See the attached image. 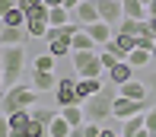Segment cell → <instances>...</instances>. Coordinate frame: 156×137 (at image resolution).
Masks as SVG:
<instances>
[{"label":"cell","mask_w":156,"mask_h":137,"mask_svg":"<svg viewBox=\"0 0 156 137\" xmlns=\"http://www.w3.org/2000/svg\"><path fill=\"white\" fill-rule=\"evenodd\" d=\"M83 134H86V137H99V134H102V124H99V121H83Z\"/></svg>","instance_id":"cell-31"},{"label":"cell","mask_w":156,"mask_h":137,"mask_svg":"<svg viewBox=\"0 0 156 137\" xmlns=\"http://www.w3.org/2000/svg\"><path fill=\"white\" fill-rule=\"evenodd\" d=\"M102 86H105V77H102V80H86V77H76V96H80V102L93 99Z\"/></svg>","instance_id":"cell-11"},{"label":"cell","mask_w":156,"mask_h":137,"mask_svg":"<svg viewBox=\"0 0 156 137\" xmlns=\"http://www.w3.org/2000/svg\"><path fill=\"white\" fill-rule=\"evenodd\" d=\"M105 48H108V51L115 54L118 61H127V54L137 48V38H134V35H124V32H115V38H112Z\"/></svg>","instance_id":"cell-6"},{"label":"cell","mask_w":156,"mask_h":137,"mask_svg":"<svg viewBox=\"0 0 156 137\" xmlns=\"http://www.w3.org/2000/svg\"><path fill=\"white\" fill-rule=\"evenodd\" d=\"M70 16H67V6H51L48 10V26H67Z\"/></svg>","instance_id":"cell-27"},{"label":"cell","mask_w":156,"mask_h":137,"mask_svg":"<svg viewBox=\"0 0 156 137\" xmlns=\"http://www.w3.org/2000/svg\"><path fill=\"white\" fill-rule=\"evenodd\" d=\"M134 137H150V131H147V128H144V131H137Z\"/></svg>","instance_id":"cell-44"},{"label":"cell","mask_w":156,"mask_h":137,"mask_svg":"<svg viewBox=\"0 0 156 137\" xmlns=\"http://www.w3.org/2000/svg\"><path fill=\"white\" fill-rule=\"evenodd\" d=\"M70 131H73V128L64 121V115H58V118L51 121V128H48V137H70Z\"/></svg>","instance_id":"cell-26"},{"label":"cell","mask_w":156,"mask_h":137,"mask_svg":"<svg viewBox=\"0 0 156 137\" xmlns=\"http://www.w3.org/2000/svg\"><path fill=\"white\" fill-rule=\"evenodd\" d=\"M144 128H147V112H137V115L121 121V137H134L137 131H144Z\"/></svg>","instance_id":"cell-14"},{"label":"cell","mask_w":156,"mask_h":137,"mask_svg":"<svg viewBox=\"0 0 156 137\" xmlns=\"http://www.w3.org/2000/svg\"><path fill=\"white\" fill-rule=\"evenodd\" d=\"M147 131L156 134V109H147Z\"/></svg>","instance_id":"cell-36"},{"label":"cell","mask_w":156,"mask_h":137,"mask_svg":"<svg viewBox=\"0 0 156 137\" xmlns=\"http://www.w3.org/2000/svg\"><path fill=\"white\" fill-rule=\"evenodd\" d=\"M26 38H29V32H26V29L3 26V32H0V45H3V48H10V45H23Z\"/></svg>","instance_id":"cell-16"},{"label":"cell","mask_w":156,"mask_h":137,"mask_svg":"<svg viewBox=\"0 0 156 137\" xmlns=\"http://www.w3.org/2000/svg\"><path fill=\"white\" fill-rule=\"evenodd\" d=\"M38 3H45V0H16V6H19V10H26V13H32Z\"/></svg>","instance_id":"cell-34"},{"label":"cell","mask_w":156,"mask_h":137,"mask_svg":"<svg viewBox=\"0 0 156 137\" xmlns=\"http://www.w3.org/2000/svg\"><path fill=\"white\" fill-rule=\"evenodd\" d=\"M153 61H156V48H153Z\"/></svg>","instance_id":"cell-48"},{"label":"cell","mask_w":156,"mask_h":137,"mask_svg":"<svg viewBox=\"0 0 156 137\" xmlns=\"http://www.w3.org/2000/svg\"><path fill=\"white\" fill-rule=\"evenodd\" d=\"M73 13H76V19H80V26H93V23H99V6H96V0H83Z\"/></svg>","instance_id":"cell-12"},{"label":"cell","mask_w":156,"mask_h":137,"mask_svg":"<svg viewBox=\"0 0 156 137\" xmlns=\"http://www.w3.org/2000/svg\"><path fill=\"white\" fill-rule=\"evenodd\" d=\"M6 118H10V128H13V131H26L29 121H32V109H19V112L6 115Z\"/></svg>","instance_id":"cell-21"},{"label":"cell","mask_w":156,"mask_h":137,"mask_svg":"<svg viewBox=\"0 0 156 137\" xmlns=\"http://www.w3.org/2000/svg\"><path fill=\"white\" fill-rule=\"evenodd\" d=\"M26 134H29V137H48V128L45 124H38V121H29V128H26Z\"/></svg>","instance_id":"cell-30"},{"label":"cell","mask_w":156,"mask_h":137,"mask_svg":"<svg viewBox=\"0 0 156 137\" xmlns=\"http://www.w3.org/2000/svg\"><path fill=\"white\" fill-rule=\"evenodd\" d=\"M118 96H124V99H134V102H144L147 99V86L140 83V80H127L118 86Z\"/></svg>","instance_id":"cell-13"},{"label":"cell","mask_w":156,"mask_h":137,"mask_svg":"<svg viewBox=\"0 0 156 137\" xmlns=\"http://www.w3.org/2000/svg\"><path fill=\"white\" fill-rule=\"evenodd\" d=\"M70 61H73L76 77H86V80H102V77H105V67H102L99 51H73Z\"/></svg>","instance_id":"cell-4"},{"label":"cell","mask_w":156,"mask_h":137,"mask_svg":"<svg viewBox=\"0 0 156 137\" xmlns=\"http://www.w3.org/2000/svg\"><path fill=\"white\" fill-rule=\"evenodd\" d=\"M147 16H156V0H153L150 6H147Z\"/></svg>","instance_id":"cell-39"},{"label":"cell","mask_w":156,"mask_h":137,"mask_svg":"<svg viewBox=\"0 0 156 137\" xmlns=\"http://www.w3.org/2000/svg\"><path fill=\"white\" fill-rule=\"evenodd\" d=\"M99 137H118L115 131H108V128H102V134H99Z\"/></svg>","instance_id":"cell-41"},{"label":"cell","mask_w":156,"mask_h":137,"mask_svg":"<svg viewBox=\"0 0 156 137\" xmlns=\"http://www.w3.org/2000/svg\"><path fill=\"white\" fill-rule=\"evenodd\" d=\"M70 137H86V134H83V128H73V131H70Z\"/></svg>","instance_id":"cell-40"},{"label":"cell","mask_w":156,"mask_h":137,"mask_svg":"<svg viewBox=\"0 0 156 137\" xmlns=\"http://www.w3.org/2000/svg\"><path fill=\"white\" fill-rule=\"evenodd\" d=\"M137 48H144V51H153V48H156V35H140V38H137Z\"/></svg>","instance_id":"cell-33"},{"label":"cell","mask_w":156,"mask_h":137,"mask_svg":"<svg viewBox=\"0 0 156 137\" xmlns=\"http://www.w3.org/2000/svg\"><path fill=\"white\" fill-rule=\"evenodd\" d=\"M137 112H147V102H134V99L118 96V99H115V105H112V118H118V121L131 118V115H137Z\"/></svg>","instance_id":"cell-7"},{"label":"cell","mask_w":156,"mask_h":137,"mask_svg":"<svg viewBox=\"0 0 156 137\" xmlns=\"http://www.w3.org/2000/svg\"><path fill=\"white\" fill-rule=\"evenodd\" d=\"M48 51L54 57H61V54H73V48H70V38L58 35V38H48Z\"/></svg>","instance_id":"cell-24"},{"label":"cell","mask_w":156,"mask_h":137,"mask_svg":"<svg viewBox=\"0 0 156 137\" xmlns=\"http://www.w3.org/2000/svg\"><path fill=\"white\" fill-rule=\"evenodd\" d=\"M89 32V38L96 41V45H108L112 38H115V32H118V26H112V23H105V19H99V23L93 26H83Z\"/></svg>","instance_id":"cell-9"},{"label":"cell","mask_w":156,"mask_h":137,"mask_svg":"<svg viewBox=\"0 0 156 137\" xmlns=\"http://www.w3.org/2000/svg\"><path fill=\"white\" fill-rule=\"evenodd\" d=\"M10 6H13V3H10V0H0V19H3V13H6V10H10Z\"/></svg>","instance_id":"cell-37"},{"label":"cell","mask_w":156,"mask_h":137,"mask_svg":"<svg viewBox=\"0 0 156 137\" xmlns=\"http://www.w3.org/2000/svg\"><path fill=\"white\" fill-rule=\"evenodd\" d=\"M96 6H99V19H105V23H112V26H118L124 19L121 0H96Z\"/></svg>","instance_id":"cell-8"},{"label":"cell","mask_w":156,"mask_h":137,"mask_svg":"<svg viewBox=\"0 0 156 137\" xmlns=\"http://www.w3.org/2000/svg\"><path fill=\"white\" fill-rule=\"evenodd\" d=\"M121 6H124V16H131V19H147V6L140 3V0H121Z\"/></svg>","instance_id":"cell-25"},{"label":"cell","mask_w":156,"mask_h":137,"mask_svg":"<svg viewBox=\"0 0 156 137\" xmlns=\"http://www.w3.org/2000/svg\"><path fill=\"white\" fill-rule=\"evenodd\" d=\"M54 102H58V109H64V105H83L80 96H76V80L61 77L58 86H54Z\"/></svg>","instance_id":"cell-5"},{"label":"cell","mask_w":156,"mask_h":137,"mask_svg":"<svg viewBox=\"0 0 156 137\" xmlns=\"http://www.w3.org/2000/svg\"><path fill=\"white\" fill-rule=\"evenodd\" d=\"M115 99H118V86L112 83V80H105L102 89H99L93 99L83 102V109H86V121H105V118H112V105H115Z\"/></svg>","instance_id":"cell-1"},{"label":"cell","mask_w":156,"mask_h":137,"mask_svg":"<svg viewBox=\"0 0 156 137\" xmlns=\"http://www.w3.org/2000/svg\"><path fill=\"white\" fill-rule=\"evenodd\" d=\"M153 61V51H144V48H134L131 54H127V64H131L134 70H140V67H147V64Z\"/></svg>","instance_id":"cell-23"},{"label":"cell","mask_w":156,"mask_h":137,"mask_svg":"<svg viewBox=\"0 0 156 137\" xmlns=\"http://www.w3.org/2000/svg\"><path fill=\"white\" fill-rule=\"evenodd\" d=\"M108 80L115 83V86H121V83H127V80H134V67L127 61H118L115 67L108 70Z\"/></svg>","instance_id":"cell-15"},{"label":"cell","mask_w":156,"mask_h":137,"mask_svg":"<svg viewBox=\"0 0 156 137\" xmlns=\"http://www.w3.org/2000/svg\"><path fill=\"white\" fill-rule=\"evenodd\" d=\"M54 61H58V57H54L51 51H45V54H38L32 61V70H54Z\"/></svg>","instance_id":"cell-28"},{"label":"cell","mask_w":156,"mask_h":137,"mask_svg":"<svg viewBox=\"0 0 156 137\" xmlns=\"http://www.w3.org/2000/svg\"><path fill=\"white\" fill-rule=\"evenodd\" d=\"M26 19H29V16H26V10H19L16 3L3 13V26H13V29H26Z\"/></svg>","instance_id":"cell-19"},{"label":"cell","mask_w":156,"mask_h":137,"mask_svg":"<svg viewBox=\"0 0 156 137\" xmlns=\"http://www.w3.org/2000/svg\"><path fill=\"white\" fill-rule=\"evenodd\" d=\"M99 57H102V67H105V74H108V70H112V67H115V64H118V57H115V54H112V51H108V48H105V51H102V54H99Z\"/></svg>","instance_id":"cell-32"},{"label":"cell","mask_w":156,"mask_h":137,"mask_svg":"<svg viewBox=\"0 0 156 137\" xmlns=\"http://www.w3.org/2000/svg\"><path fill=\"white\" fill-rule=\"evenodd\" d=\"M80 3H83V0H64V6H67V10H76Z\"/></svg>","instance_id":"cell-38"},{"label":"cell","mask_w":156,"mask_h":137,"mask_svg":"<svg viewBox=\"0 0 156 137\" xmlns=\"http://www.w3.org/2000/svg\"><path fill=\"white\" fill-rule=\"evenodd\" d=\"M61 115H64V121H67L70 128H80L83 121H86V109H83V105H64Z\"/></svg>","instance_id":"cell-17"},{"label":"cell","mask_w":156,"mask_h":137,"mask_svg":"<svg viewBox=\"0 0 156 137\" xmlns=\"http://www.w3.org/2000/svg\"><path fill=\"white\" fill-rule=\"evenodd\" d=\"M48 19H26V32L29 38H48Z\"/></svg>","instance_id":"cell-22"},{"label":"cell","mask_w":156,"mask_h":137,"mask_svg":"<svg viewBox=\"0 0 156 137\" xmlns=\"http://www.w3.org/2000/svg\"><path fill=\"white\" fill-rule=\"evenodd\" d=\"M3 86L6 83H3V67H0V96H3Z\"/></svg>","instance_id":"cell-43"},{"label":"cell","mask_w":156,"mask_h":137,"mask_svg":"<svg viewBox=\"0 0 156 137\" xmlns=\"http://www.w3.org/2000/svg\"><path fill=\"white\" fill-rule=\"evenodd\" d=\"M0 32H3V19H0Z\"/></svg>","instance_id":"cell-47"},{"label":"cell","mask_w":156,"mask_h":137,"mask_svg":"<svg viewBox=\"0 0 156 137\" xmlns=\"http://www.w3.org/2000/svg\"><path fill=\"white\" fill-rule=\"evenodd\" d=\"M48 6H64V0H45Z\"/></svg>","instance_id":"cell-42"},{"label":"cell","mask_w":156,"mask_h":137,"mask_svg":"<svg viewBox=\"0 0 156 137\" xmlns=\"http://www.w3.org/2000/svg\"><path fill=\"white\" fill-rule=\"evenodd\" d=\"M140 3H144V6H150V3H153V0H140Z\"/></svg>","instance_id":"cell-46"},{"label":"cell","mask_w":156,"mask_h":137,"mask_svg":"<svg viewBox=\"0 0 156 137\" xmlns=\"http://www.w3.org/2000/svg\"><path fill=\"white\" fill-rule=\"evenodd\" d=\"M61 115V109H51V105H35L32 109V118L38 121V124H45V128H51V121Z\"/></svg>","instance_id":"cell-18"},{"label":"cell","mask_w":156,"mask_h":137,"mask_svg":"<svg viewBox=\"0 0 156 137\" xmlns=\"http://www.w3.org/2000/svg\"><path fill=\"white\" fill-rule=\"evenodd\" d=\"M118 32H124V35H134V38H137V32H140V19H131V16H124L121 23H118Z\"/></svg>","instance_id":"cell-29"},{"label":"cell","mask_w":156,"mask_h":137,"mask_svg":"<svg viewBox=\"0 0 156 137\" xmlns=\"http://www.w3.org/2000/svg\"><path fill=\"white\" fill-rule=\"evenodd\" d=\"M13 134V128H10V118H6L3 112H0V137H10Z\"/></svg>","instance_id":"cell-35"},{"label":"cell","mask_w":156,"mask_h":137,"mask_svg":"<svg viewBox=\"0 0 156 137\" xmlns=\"http://www.w3.org/2000/svg\"><path fill=\"white\" fill-rule=\"evenodd\" d=\"M32 86L38 92H54V86H58L54 70H32Z\"/></svg>","instance_id":"cell-10"},{"label":"cell","mask_w":156,"mask_h":137,"mask_svg":"<svg viewBox=\"0 0 156 137\" xmlns=\"http://www.w3.org/2000/svg\"><path fill=\"white\" fill-rule=\"evenodd\" d=\"M10 137H29V134H26V131H13Z\"/></svg>","instance_id":"cell-45"},{"label":"cell","mask_w":156,"mask_h":137,"mask_svg":"<svg viewBox=\"0 0 156 137\" xmlns=\"http://www.w3.org/2000/svg\"><path fill=\"white\" fill-rule=\"evenodd\" d=\"M150 137H156V134H150Z\"/></svg>","instance_id":"cell-49"},{"label":"cell","mask_w":156,"mask_h":137,"mask_svg":"<svg viewBox=\"0 0 156 137\" xmlns=\"http://www.w3.org/2000/svg\"><path fill=\"white\" fill-rule=\"evenodd\" d=\"M35 105H38V89H35V86H26V83L10 86V89L0 96V109H3V115H13L19 109H35Z\"/></svg>","instance_id":"cell-2"},{"label":"cell","mask_w":156,"mask_h":137,"mask_svg":"<svg viewBox=\"0 0 156 137\" xmlns=\"http://www.w3.org/2000/svg\"><path fill=\"white\" fill-rule=\"evenodd\" d=\"M70 48H73V51H96V41L89 38V32H86V29H80V32L70 38Z\"/></svg>","instance_id":"cell-20"},{"label":"cell","mask_w":156,"mask_h":137,"mask_svg":"<svg viewBox=\"0 0 156 137\" xmlns=\"http://www.w3.org/2000/svg\"><path fill=\"white\" fill-rule=\"evenodd\" d=\"M0 67H3V83H6V86H16L19 77H23V67H26V51H23V45L3 48Z\"/></svg>","instance_id":"cell-3"}]
</instances>
